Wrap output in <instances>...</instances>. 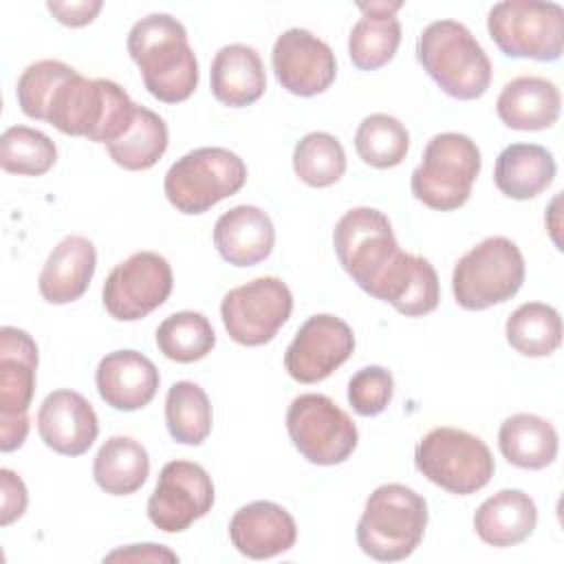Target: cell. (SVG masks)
Listing matches in <instances>:
<instances>
[{"label":"cell","mask_w":564,"mask_h":564,"mask_svg":"<svg viewBox=\"0 0 564 564\" xmlns=\"http://www.w3.org/2000/svg\"><path fill=\"white\" fill-rule=\"evenodd\" d=\"M425 527V498L405 485L386 482L366 500L357 522V544L372 560L399 562L416 551Z\"/></svg>","instance_id":"4"},{"label":"cell","mask_w":564,"mask_h":564,"mask_svg":"<svg viewBox=\"0 0 564 564\" xmlns=\"http://www.w3.org/2000/svg\"><path fill=\"white\" fill-rule=\"evenodd\" d=\"M37 434L62 456H82L99 434L93 405L75 390H53L37 410Z\"/></svg>","instance_id":"18"},{"label":"cell","mask_w":564,"mask_h":564,"mask_svg":"<svg viewBox=\"0 0 564 564\" xmlns=\"http://www.w3.org/2000/svg\"><path fill=\"white\" fill-rule=\"evenodd\" d=\"M524 282L520 247L505 236H489L471 247L452 273V293L458 306L485 311L511 300Z\"/></svg>","instance_id":"7"},{"label":"cell","mask_w":564,"mask_h":564,"mask_svg":"<svg viewBox=\"0 0 564 564\" xmlns=\"http://www.w3.org/2000/svg\"><path fill=\"white\" fill-rule=\"evenodd\" d=\"M293 170L311 187H330L346 172L344 145L328 132H308L295 143Z\"/></svg>","instance_id":"36"},{"label":"cell","mask_w":564,"mask_h":564,"mask_svg":"<svg viewBox=\"0 0 564 564\" xmlns=\"http://www.w3.org/2000/svg\"><path fill=\"white\" fill-rule=\"evenodd\" d=\"M170 262L156 251H137L119 262L101 289L104 308L119 322H137L159 308L172 293Z\"/></svg>","instance_id":"14"},{"label":"cell","mask_w":564,"mask_h":564,"mask_svg":"<svg viewBox=\"0 0 564 564\" xmlns=\"http://www.w3.org/2000/svg\"><path fill=\"white\" fill-rule=\"evenodd\" d=\"M229 538L238 553L251 560H269L286 553L297 540L293 516L271 500L240 507L229 520Z\"/></svg>","instance_id":"19"},{"label":"cell","mask_w":564,"mask_h":564,"mask_svg":"<svg viewBox=\"0 0 564 564\" xmlns=\"http://www.w3.org/2000/svg\"><path fill=\"white\" fill-rule=\"evenodd\" d=\"M104 2L101 0H79V2H57V0H48L46 9L53 13V18L66 26H84L90 24L97 13L101 11Z\"/></svg>","instance_id":"41"},{"label":"cell","mask_w":564,"mask_h":564,"mask_svg":"<svg viewBox=\"0 0 564 564\" xmlns=\"http://www.w3.org/2000/svg\"><path fill=\"white\" fill-rule=\"evenodd\" d=\"M293 311L289 286L275 275H262L231 289L220 302L227 335L240 346H262L286 324Z\"/></svg>","instance_id":"13"},{"label":"cell","mask_w":564,"mask_h":564,"mask_svg":"<svg viewBox=\"0 0 564 564\" xmlns=\"http://www.w3.org/2000/svg\"><path fill=\"white\" fill-rule=\"evenodd\" d=\"M247 181L245 161L218 145L196 148L176 159L163 178V192L176 212L196 216L242 189Z\"/></svg>","instance_id":"6"},{"label":"cell","mask_w":564,"mask_h":564,"mask_svg":"<svg viewBox=\"0 0 564 564\" xmlns=\"http://www.w3.org/2000/svg\"><path fill=\"white\" fill-rule=\"evenodd\" d=\"M553 154L538 143L507 145L494 165L496 187L516 200H529L542 194L555 178Z\"/></svg>","instance_id":"28"},{"label":"cell","mask_w":564,"mask_h":564,"mask_svg":"<svg viewBox=\"0 0 564 564\" xmlns=\"http://www.w3.org/2000/svg\"><path fill=\"white\" fill-rule=\"evenodd\" d=\"M75 73L77 70L73 66H68L59 59H40V62L29 64L22 70V75L18 77V86H15V97H18L20 110L29 119L46 121V112H48V104H51L53 95Z\"/></svg>","instance_id":"38"},{"label":"cell","mask_w":564,"mask_h":564,"mask_svg":"<svg viewBox=\"0 0 564 564\" xmlns=\"http://www.w3.org/2000/svg\"><path fill=\"white\" fill-rule=\"evenodd\" d=\"M126 560V562H178V555L172 553L163 544H130L126 549H117L104 557V562Z\"/></svg>","instance_id":"42"},{"label":"cell","mask_w":564,"mask_h":564,"mask_svg":"<svg viewBox=\"0 0 564 564\" xmlns=\"http://www.w3.org/2000/svg\"><path fill=\"white\" fill-rule=\"evenodd\" d=\"M37 344L15 326L0 328V449L22 447L29 434V405L35 392Z\"/></svg>","instance_id":"12"},{"label":"cell","mask_w":564,"mask_h":564,"mask_svg":"<svg viewBox=\"0 0 564 564\" xmlns=\"http://www.w3.org/2000/svg\"><path fill=\"white\" fill-rule=\"evenodd\" d=\"M372 297L388 302L405 317L427 315L438 306L441 300L436 269L430 264V260L401 251Z\"/></svg>","instance_id":"23"},{"label":"cell","mask_w":564,"mask_h":564,"mask_svg":"<svg viewBox=\"0 0 564 564\" xmlns=\"http://www.w3.org/2000/svg\"><path fill=\"white\" fill-rule=\"evenodd\" d=\"M0 487H2V511H0V524L7 527L13 520L22 518L26 511V502H29V494L26 487L22 482V478L2 467L0 469Z\"/></svg>","instance_id":"40"},{"label":"cell","mask_w":564,"mask_h":564,"mask_svg":"<svg viewBox=\"0 0 564 564\" xmlns=\"http://www.w3.org/2000/svg\"><path fill=\"white\" fill-rule=\"evenodd\" d=\"M271 64L282 88L297 97H313L328 90L337 75L333 48L300 26L284 31L275 40Z\"/></svg>","instance_id":"17"},{"label":"cell","mask_w":564,"mask_h":564,"mask_svg":"<svg viewBox=\"0 0 564 564\" xmlns=\"http://www.w3.org/2000/svg\"><path fill=\"white\" fill-rule=\"evenodd\" d=\"M57 161V148L44 132L29 126H11L0 137V165L4 172L42 176Z\"/></svg>","instance_id":"37"},{"label":"cell","mask_w":564,"mask_h":564,"mask_svg":"<svg viewBox=\"0 0 564 564\" xmlns=\"http://www.w3.org/2000/svg\"><path fill=\"white\" fill-rule=\"evenodd\" d=\"M509 346L524 357H549L562 344V319L551 304L524 302L505 324Z\"/></svg>","instance_id":"32"},{"label":"cell","mask_w":564,"mask_h":564,"mask_svg":"<svg viewBox=\"0 0 564 564\" xmlns=\"http://www.w3.org/2000/svg\"><path fill=\"white\" fill-rule=\"evenodd\" d=\"M480 165V150L467 134H434L423 150L421 163L410 176L412 194L430 209H458L469 200Z\"/></svg>","instance_id":"5"},{"label":"cell","mask_w":564,"mask_h":564,"mask_svg":"<svg viewBox=\"0 0 564 564\" xmlns=\"http://www.w3.org/2000/svg\"><path fill=\"white\" fill-rule=\"evenodd\" d=\"M134 110L137 104L112 79H88L75 73L53 95L46 121L62 134L108 145L130 128Z\"/></svg>","instance_id":"2"},{"label":"cell","mask_w":564,"mask_h":564,"mask_svg":"<svg viewBox=\"0 0 564 564\" xmlns=\"http://www.w3.org/2000/svg\"><path fill=\"white\" fill-rule=\"evenodd\" d=\"M150 474L145 447L130 436H110L93 460V478L110 496H130Z\"/></svg>","instance_id":"30"},{"label":"cell","mask_w":564,"mask_h":564,"mask_svg":"<svg viewBox=\"0 0 564 564\" xmlns=\"http://www.w3.org/2000/svg\"><path fill=\"white\" fill-rule=\"evenodd\" d=\"M333 245L344 271L368 295L401 253L388 216L375 207L348 209L335 225Z\"/></svg>","instance_id":"10"},{"label":"cell","mask_w":564,"mask_h":564,"mask_svg":"<svg viewBox=\"0 0 564 564\" xmlns=\"http://www.w3.org/2000/svg\"><path fill=\"white\" fill-rule=\"evenodd\" d=\"M212 403L194 381H176L165 397V425L170 436L183 445H200L212 432Z\"/></svg>","instance_id":"33"},{"label":"cell","mask_w":564,"mask_h":564,"mask_svg":"<svg viewBox=\"0 0 564 564\" xmlns=\"http://www.w3.org/2000/svg\"><path fill=\"white\" fill-rule=\"evenodd\" d=\"M95 383L106 405L119 412H134L154 399L161 377L145 355L128 348L108 352L99 361Z\"/></svg>","instance_id":"20"},{"label":"cell","mask_w":564,"mask_h":564,"mask_svg":"<svg viewBox=\"0 0 564 564\" xmlns=\"http://www.w3.org/2000/svg\"><path fill=\"white\" fill-rule=\"evenodd\" d=\"M286 432L295 449L313 465H339L357 447L352 419L326 394L306 392L286 410Z\"/></svg>","instance_id":"11"},{"label":"cell","mask_w":564,"mask_h":564,"mask_svg":"<svg viewBox=\"0 0 564 564\" xmlns=\"http://www.w3.org/2000/svg\"><path fill=\"white\" fill-rule=\"evenodd\" d=\"M555 427L531 412L507 416L498 430L500 454L520 469H544L557 456Z\"/></svg>","instance_id":"29"},{"label":"cell","mask_w":564,"mask_h":564,"mask_svg":"<svg viewBox=\"0 0 564 564\" xmlns=\"http://www.w3.org/2000/svg\"><path fill=\"white\" fill-rule=\"evenodd\" d=\"M538 524V507L533 498L520 489H500L480 502L474 513L478 538L498 549L524 542Z\"/></svg>","instance_id":"26"},{"label":"cell","mask_w":564,"mask_h":564,"mask_svg":"<svg viewBox=\"0 0 564 564\" xmlns=\"http://www.w3.org/2000/svg\"><path fill=\"white\" fill-rule=\"evenodd\" d=\"M416 469L441 489L469 496L494 476L496 463L482 438L458 427H434L414 447Z\"/></svg>","instance_id":"8"},{"label":"cell","mask_w":564,"mask_h":564,"mask_svg":"<svg viewBox=\"0 0 564 564\" xmlns=\"http://www.w3.org/2000/svg\"><path fill=\"white\" fill-rule=\"evenodd\" d=\"M487 31L507 57L555 62L564 48V9L557 2L505 0L489 9Z\"/></svg>","instance_id":"9"},{"label":"cell","mask_w":564,"mask_h":564,"mask_svg":"<svg viewBox=\"0 0 564 564\" xmlns=\"http://www.w3.org/2000/svg\"><path fill=\"white\" fill-rule=\"evenodd\" d=\"M410 148L408 128L386 112L368 115L355 132V150L359 159L379 170L399 165Z\"/></svg>","instance_id":"35"},{"label":"cell","mask_w":564,"mask_h":564,"mask_svg":"<svg viewBox=\"0 0 564 564\" xmlns=\"http://www.w3.org/2000/svg\"><path fill=\"white\" fill-rule=\"evenodd\" d=\"M355 350L352 328L330 315H311L284 352V368L300 383H317L330 377Z\"/></svg>","instance_id":"16"},{"label":"cell","mask_w":564,"mask_h":564,"mask_svg":"<svg viewBox=\"0 0 564 564\" xmlns=\"http://www.w3.org/2000/svg\"><path fill=\"white\" fill-rule=\"evenodd\" d=\"M212 505L214 482L209 474L198 463L170 460L148 498V518L163 533H181L207 516Z\"/></svg>","instance_id":"15"},{"label":"cell","mask_w":564,"mask_h":564,"mask_svg":"<svg viewBox=\"0 0 564 564\" xmlns=\"http://www.w3.org/2000/svg\"><path fill=\"white\" fill-rule=\"evenodd\" d=\"M128 53L141 70L145 90L163 101H185L198 86V62L185 26L170 13H150L132 24Z\"/></svg>","instance_id":"1"},{"label":"cell","mask_w":564,"mask_h":564,"mask_svg":"<svg viewBox=\"0 0 564 564\" xmlns=\"http://www.w3.org/2000/svg\"><path fill=\"white\" fill-rule=\"evenodd\" d=\"M401 2L359 4L364 13L348 35V57L359 70H377L386 66L401 44V22L397 11Z\"/></svg>","instance_id":"27"},{"label":"cell","mask_w":564,"mask_h":564,"mask_svg":"<svg viewBox=\"0 0 564 564\" xmlns=\"http://www.w3.org/2000/svg\"><path fill=\"white\" fill-rule=\"evenodd\" d=\"M156 346L163 357L178 364H192L212 352L216 346V333L203 313L178 311L159 324Z\"/></svg>","instance_id":"34"},{"label":"cell","mask_w":564,"mask_h":564,"mask_svg":"<svg viewBox=\"0 0 564 564\" xmlns=\"http://www.w3.org/2000/svg\"><path fill=\"white\" fill-rule=\"evenodd\" d=\"M97 249L86 236H66L48 253L40 278V295L48 304H68L79 300L95 275Z\"/></svg>","instance_id":"22"},{"label":"cell","mask_w":564,"mask_h":564,"mask_svg":"<svg viewBox=\"0 0 564 564\" xmlns=\"http://www.w3.org/2000/svg\"><path fill=\"white\" fill-rule=\"evenodd\" d=\"M394 394V377L383 366H366L348 381V403L361 416L381 414Z\"/></svg>","instance_id":"39"},{"label":"cell","mask_w":564,"mask_h":564,"mask_svg":"<svg viewBox=\"0 0 564 564\" xmlns=\"http://www.w3.org/2000/svg\"><path fill=\"white\" fill-rule=\"evenodd\" d=\"M562 108L560 88L538 75H520L507 82L496 99L498 119L511 130H546Z\"/></svg>","instance_id":"24"},{"label":"cell","mask_w":564,"mask_h":564,"mask_svg":"<svg viewBox=\"0 0 564 564\" xmlns=\"http://www.w3.org/2000/svg\"><path fill=\"white\" fill-rule=\"evenodd\" d=\"M416 59L454 99H478L491 84V62L471 31L456 20L430 22L416 40Z\"/></svg>","instance_id":"3"},{"label":"cell","mask_w":564,"mask_h":564,"mask_svg":"<svg viewBox=\"0 0 564 564\" xmlns=\"http://www.w3.org/2000/svg\"><path fill=\"white\" fill-rule=\"evenodd\" d=\"M167 123L154 110L139 106L130 128L112 143L106 145L110 159L130 172L150 170L167 150Z\"/></svg>","instance_id":"31"},{"label":"cell","mask_w":564,"mask_h":564,"mask_svg":"<svg viewBox=\"0 0 564 564\" xmlns=\"http://www.w3.org/2000/svg\"><path fill=\"white\" fill-rule=\"evenodd\" d=\"M209 88L229 108H245L258 101L267 88L264 64L258 51L238 42L218 48L209 68Z\"/></svg>","instance_id":"25"},{"label":"cell","mask_w":564,"mask_h":564,"mask_svg":"<svg viewBox=\"0 0 564 564\" xmlns=\"http://www.w3.org/2000/svg\"><path fill=\"white\" fill-rule=\"evenodd\" d=\"M275 245L269 214L256 205H236L214 225V247L234 267H253L267 260Z\"/></svg>","instance_id":"21"}]
</instances>
